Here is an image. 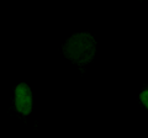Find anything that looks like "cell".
I'll use <instances>...</instances> for the list:
<instances>
[{
    "instance_id": "6da1fadb",
    "label": "cell",
    "mask_w": 148,
    "mask_h": 138,
    "mask_svg": "<svg viewBox=\"0 0 148 138\" xmlns=\"http://www.w3.org/2000/svg\"><path fill=\"white\" fill-rule=\"evenodd\" d=\"M96 41L91 35L80 32L73 35L63 46L66 58L75 64H86L95 56Z\"/></svg>"
},
{
    "instance_id": "7a4b0ae2",
    "label": "cell",
    "mask_w": 148,
    "mask_h": 138,
    "mask_svg": "<svg viewBox=\"0 0 148 138\" xmlns=\"http://www.w3.org/2000/svg\"><path fill=\"white\" fill-rule=\"evenodd\" d=\"M15 106L22 115H29L32 111V93L25 83L18 84L15 89Z\"/></svg>"
},
{
    "instance_id": "3957f363",
    "label": "cell",
    "mask_w": 148,
    "mask_h": 138,
    "mask_svg": "<svg viewBox=\"0 0 148 138\" xmlns=\"http://www.w3.org/2000/svg\"><path fill=\"white\" fill-rule=\"evenodd\" d=\"M140 99H141V101H142V104L148 109V90L142 91L141 95H140Z\"/></svg>"
}]
</instances>
